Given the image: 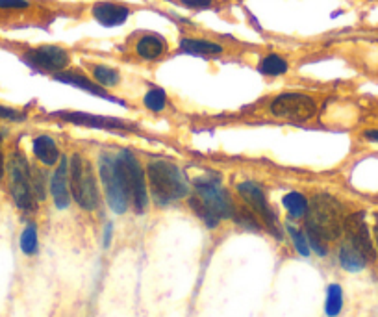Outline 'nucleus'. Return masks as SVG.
Masks as SVG:
<instances>
[{"label":"nucleus","mask_w":378,"mask_h":317,"mask_svg":"<svg viewBox=\"0 0 378 317\" xmlns=\"http://www.w3.org/2000/svg\"><path fill=\"white\" fill-rule=\"evenodd\" d=\"M24 114L23 111H19L17 108H10V106H2L0 104V119L2 121H12V123H19L24 121Z\"/></svg>","instance_id":"nucleus-31"},{"label":"nucleus","mask_w":378,"mask_h":317,"mask_svg":"<svg viewBox=\"0 0 378 317\" xmlns=\"http://www.w3.org/2000/svg\"><path fill=\"white\" fill-rule=\"evenodd\" d=\"M4 171H6V158H4V143H2V136H0V180L4 179Z\"/></svg>","instance_id":"nucleus-34"},{"label":"nucleus","mask_w":378,"mask_h":317,"mask_svg":"<svg viewBox=\"0 0 378 317\" xmlns=\"http://www.w3.org/2000/svg\"><path fill=\"white\" fill-rule=\"evenodd\" d=\"M28 0H0V10H28Z\"/></svg>","instance_id":"nucleus-33"},{"label":"nucleus","mask_w":378,"mask_h":317,"mask_svg":"<svg viewBox=\"0 0 378 317\" xmlns=\"http://www.w3.org/2000/svg\"><path fill=\"white\" fill-rule=\"evenodd\" d=\"M24 62L43 73H62L70 65V52L59 45H39L24 52Z\"/></svg>","instance_id":"nucleus-9"},{"label":"nucleus","mask_w":378,"mask_h":317,"mask_svg":"<svg viewBox=\"0 0 378 317\" xmlns=\"http://www.w3.org/2000/svg\"><path fill=\"white\" fill-rule=\"evenodd\" d=\"M180 51L184 54H191V56H200V58H216L221 56L225 48L219 43L208 39H198V37H182Z\"/></svg>","instance_id":"nucleus-17"},{"label":"nucleus","mask_w":378,"mask_h":317,"mask_svg":"<svg viewBox=\"0 0 378 317\" xmlns=\"http://www.w3.org/2000/svg\"><path fill=\"white\" fill-rule=\"evenodd\" d=\"M341 308H343V291H341V286L339 284H330L328 289H326V317H338Z\"/></svg>","instance_id":"nucleus-23"},{"label":"nucleus","mask_w":378,"mask_h":317,"mask_svg":"<svg viewBox=\"0 0 378 317\" xmlns=\"http://www.w3.org/2000/svg\"><path fill=\"white\" fill-rule=\"evenodd\" d=\"M91 15L97 23L106 26V28H115V26H122L129 21L132 10L121 2L100 0V2H95L93 8H91Z\"/></svg>","instance_id":"nucleus-13"},{"label":"nucleus","mask_w":378,"mask_h":317,"mask_svg":"<svg viewBox=\"0 0 378 317\" xmlns=\"http://www.w3.org/2000/svg\"><path fill=\"white\" fill-rule=\"evenodd\" d=\"M19 245H21V251H23L26 256H34L39 248V242H37V228H35L34 223L26 225V228L21 234V239H19Z\"/></svg>","instance_id":"nucleus-27"},{"label":"nucleus","mask_w":378,"mask_h":317,"mask_svg":"<svg viewBox=\"0 0 378 317\" xmlns=\"http://www.w3.org/2000/svg\"><path fill=\"white\" fill-rule=\"evenodd\" d=\"M30 180H32V190L37 201H45L47 199V182H45V174L39 169L30 167Z\"/></svg>","instance_id":"nucleus-28"},{"label":"nucleus","mask_w":378,"mask_h":317,"mask_svg":"<svg viewBox=\"0 0 378 317\" xmlns=\"http://www.w3.org/2000/svg\"><path fill=\"white\" fill-rule=\"evenodd\" d=\"M290 71V64H287V60L284 56H280V54H267V56H263L260 60V64H258V73L263 76H282L285 75Z\"/></svg>","instance_id":"nucleus-20"},{"label":"nucleus","mask_w":378,"mask_h":317,"mask_svg":"<svg viewBox=\"0 0 378 317\" xmlns=\"http://www.w3.org/2000/svg\"><path fill=\"white\" fill-rule=\"evenodd\" d=\"M117 162L121 165L126 185H129L130 201L138 214H145L149 206V180L145 176V169L141 167L140 160L129 150H122L117 156Z\"/></svg>","instance_id":"nucleus-7"},{"label":"nucleus","mask_w":378,"mask_h":317,"mask_svg":"<svg viewBox=\"0 0 378 317\" xmlns=\"http://www.w3.org/2000/svg\"><path fill=\"white\" fill-rule=\"evenodd\" d=\"M111 232H113V225H111V223H108L104 228V239H102V245H104V247H110Z\"/></svg>","instance_id":"nucleus-35"},{"label":"nucleus","mask_w":378,"mask_h":317,"mask_svg":"<svg viewBox=\"0 0 378 317\" xmlns=\"http://www.w3.org/2000/svg\"><path fill=\"white\" fill-rule=\"evenodd\" d=\"M147 180L151 185L152 199L158 206H167L171 202L187 197L189 188L184 174L175 163L154 160L147 165Z\"/></svg>","instance_id":"nucleus-1"},{"label":"nucleus","mask_w":378,"mask_h":317,"mask_svg":"<svg viewBox=\"0 0 378 317\" xmlns=\"http://www.w3.org/2000/svg\"><path fill=\"white\" fill-rule=\"evenodd\" d=\"M54 80L62 82V84H67V86L78 87V89H82V91L91 93V95H95V97L106 98V100H110V102L124 106V102H122L121 98L111 97V95H108V93L104 91V87L100 86V84L93 82L91 78H88V76L80 75V73H75V71L67 69V71H62V73H56V75H54Z\"/></svg>","instance_id":"nucleus-15"},{"label":"nucleus","mask_w":378,"mask_h":317,"mask_svg":"<svg viewBox=\"0 0 378 317\" xmlns=\"http://www.w3.org/2000/svg\"><path fill=\"white\" fill-rule=\"evenodd\" d=\"M50 195L58 210H65L70 204V191H69V160L62 158L56 165L53 179L48 182Z\"/></svg>","instance_id":"nucleus-14"},{"label":"nucleus","mask_w":378,"mask_h":317,"mask_svg":"<svg viewBox=\"0 0 378 317\" xmlns=\"http://www.w3.org/2000/svg\"><path fill=\"white\" fill-rule=\"evenodd\" d=\"M239 197L243 199L247 204L250 206V210L263 221V225L267 228L274 237H282L278 230V217L274 214V210L271 208V204L267 202V197H265V191L262 190V185H258L256 182H243V184L238 185Z\"/></svg>","instance_id":"nucleus-10"},{"label":"nucleus","mask_w":378,"mask_h":317,"mask_svg":"<svg viewBox=\"0 0 378 317\" xmlns=\"http://www.w3.org/2000/svg\"><path fill=\"white\" fill-rule=\"evenodd\" d=\"M134 51L145 62H158V60H162L169 52V45H167V41L162 35L143 34L140 39L135 41Z\"/></svg>","instance_id":"nucleus-16"},{"label":"nucleus","mask_w":378,"mask_h":317,"mask_svg":"<svg viewBox=\"0 0 378 317\" xmlns=\"http://www.w3.org/2000/svg\"><path fill=\"white\" fill-rule=\"evenodd\" d=\"M269 111L276 119L291 123H306L314 119L317 102L314 97L304 93H280L269 104Z\"/></svg>","instance_id":"nucleus-6"},{"label":"nucleus","mask_w":378,"mask_h":317,"mask_svg":"<svg viewBox=\"0 0 378 317\" xmlns=\"http://www.w3.org/2000/svg\"><path fill=\"white\" fill-rule=\"evenodd\" d=\"M363 138H366L367 141H375V143H378V130H367V132L363 134Z\"/></svg>","instance_id":"nucleus-36"},{"label":"nucleus","mask_w":378,"mask_h":317,"mask_svg":"<svg viewBox=\"0 0 378 317\" xmlns=\"http://www.w3.org/2000/svg\"><path fill=\"white\" fill-rule=\"evenodd\" d=\"M32 150H34L35 158L43 165H48V167L58 165L59 160H62L59 147L50 136H37V138H34V141H32Z\"/></svg>","instance_id":"nucleus-18"},{"label":"nucleus","mask_w":378,"mask_h":317,"mask_svg":"<svg viewBox=\"0 0 378 317\" xmlns=\"http://www.w3.org/2000/svg\"><path fill=\"white\" fill-rule=\"evenodd\" d=\"M143 104H145L147 110L154 111V114H160V111L165 110V106H167V95H165V91H163L162 87H151V89L145 93V97H143Z\"/></svg>","instance_id":"nucleus-25"},{"label":"nucleus","mask_w":378,"mask_h":317,"mask_svg":"<svg viewBox=\"0 0 378 317\" xmlns=\"http://www.w3.org/2000/svg\"><path fill=\"white\" fill-rule=\"evenodd\" d=\"M193 188H195V195L211 214H216L219 219H232L236 204L228 195V191L217 180L197 179L193 182Z\"/></svg>","instance_id":"nucleus-8"},{"label":"nucleus","mask_w":378,"mask_h":317,"mask_svg":"<svg viewBox=\"0 0 378 317\" xmlns=\"http://www.w3.org/2000/svg\"><path fill=\"white\" fill-rule=\"evenodd\" d=\"M100 180L104 185L106 201L110 204L111 212L119 215L124 214L130 206V193L117 158H111L108 154L100 158Z\"/></svg>","instance_id":"nucleus-5"},{"label":"nucleus","mask_w":378,"mask_h":317,"mask_svg":"<svg viewBox=\"0 0 378 317\" xmlns=\"http://www.w3.org/2000/svg\"><path fill=\"white\" fill-rule=\"evenodd\" d=\"M304 234H306V237H308L310 248H314L317 256H326V254H328V247H326V243L328 242H326L325 237L321 236L319 232H315L314 228L306 226V228H304Z\"/></svg>","instance_id":"nucleus-30"},{"label":"nucleus","mask_w":378,"mask_h":317,"mask_svg":"<svg viewBox=\"0 0 378 317\" xmlns=\"http://www.w3.org/2000/svg\"><path fill=\"white\" fill-rule=\"evenodd\" d=\"M343 230L345 236H347V242H349L367 262H372L375 256H377V253H375L371 234H369V228H367L366 215L361 214V212L347 215L343 219Z\"/></svg>","instance_id":"nucleus-11"},{"label":"nucleus","mask_w":378,"mask_h":317,"mask_svg":"<svg viewBox=\"0 0 378 317\" xmlns=\"http://www.w3.org/2000/svg\"><path fill=\"white\" fill-rule=\"evenodd\" d=\"M69 191L70 197L82 210H95L99 206V185L95 176L93 165L86 156L73 154L69 162Z\"/></svg>","instance_id":"nucleus-2"},{"label":"nucleus","mask_w":378,"mask_h":317,"mask_svg":"<svg viewBox=\"0 0 378 317\" xmlns=\"http://www.w3.org/2000/svg\"><path fill=\"white\" fill-rule=\"evenodd\" d=\"M343 214L341 204L330 195H315L308 204L306 225L319 232L326 242H334L343 232Z\"/></svg>","instance_id":"nucleus-3"},{"label":"nucleus","mask_w":378,"mask_h":317,"mask_svg":"<svg viewBox=\"0 0 378 317\" xmlns=\"http://www.w3.org/2000/svg\"><path fill=\"white\" fill-rule=\"evenodd\" d=\"M284 202V208L290 212V215L293 219H301L306 215L308 212V199L303 195V193H299V191H291L287 195L282 199Z\"/></svg>","instance_id":"nucleus-21"},{"label":"nucleus","mask_w":378,"mask_h":317,"mask_svg":"<svg viewBox=\"0 0 378 317\" xmlns=\"http://www.w3.org/2000/svg\"><path fill=\"white\" fill-rule=\"evenodd\" d=\"M8 179H10V195H12L15 206L26 214L35 212L37 199L32 190L30 165L21 150H15L8 162Z\"/></svg>","instance_id":"nucleus-4"},{"label":"nucleus","mask_w":378,"mask_h":317,"mask_svg":"<svg viewBox=\"0 0 378 317\" xmlns=\"http://www.w3.org/2000/svg\"><path fill=\"white\" fill-rule=\"evenodd\" d=\"M339 264H341L345 271L358 273L367 266V260L349 242H345L339 248Z\"/></svg>","instance_id":"nucleus-19"},{"label":"nucleus","mask_w":378,"mask_h":317,"mask_svg":"<svg viewBox=\"0 0 378 317\" xmlns=\"http://www.w3.org/2000/svg\"><path fill=\"white\" fill-rule=\"evenodd\" d=\"M232 219H236V223H238L239 226L247 228V230H252V232L262 230V223H260L258 215L254 214L250 208H236Z\"/></svg>","instance_id":"nucleus-26"},{"label":"nucleus","mask_w":378,"mask_h":317,"mask_svg":"<svg viewBox=\"0 0 378 317\" xmlns=\"http://www.w3.org/2000/svg\"><path fill=\"white\" fill-rule=\"evenodd\" d=\"M187 204H189V208L193 210V214L197 215L198 219L202 221L204 225L208 226V228H216L217 225H219V217H217L216 214H211L208 208L204 206L202 202H200V199H198L197 195H191L189 199H187Z\"/></svg>","instance_id":"nucleus-24"},{"label":"nucleus","mask_w":378,"mask_h":317,"mask_svg":"<svg viewBox=\"0 0 378 317\" xmlns=\"http://www.w3.org/2000/svg\"><path fill=\"white\" fill-rule=\"evenodd\" d=\"M53 117H58L65 123H73L78 127L97 128V130H135V125L115 117H100L91 114H82V111H54Z\"/></svg>","instance_id":"nucleus-12"},{"label":"nucleus","mask_w":378,"mask_h":317,"mask_svg":"<svg viewBox=\"0 0 378 317\" xmlns=\"http://www.w3.org/2000/svg\"><path fill=\"white\" fill-rule=\"evenodd\" d=\"M180 4L191 10H209L216 4V0H180Z\"/></svg>","instance_id":"nucleus-32"},{"label":"nucleus","mask_w":378,"mask_h":317,"mask_svg":"<svg viewBox=\"0 0 378 317\" xmlns=\"http://www.w3.org/2000/svg\"><path fill=\"white\" fill-rule=\"evenodd\" d=\"M287 232H290V236H291V239H293V245H295V248H297V253L301 254V256H304V258H308L310 251H312V248H310V243H308V237H306V234L291 225H287Z\"/></svg>","instance_id":"nucleus-29"},{"label":"nucleus","mask_w":378,"mask_h":317,"mask_svg":"<svg viewBox=\"0 0 378 317\" xmlns=\"http://www.w3.org/2000/svg\"><path fill=\"white\" fill-rule=\"evenodd\" d=\"M91 73H93V80L102 87H115L121 84L119 71L113 69V67H108V65H91Z\"/></svg>","instance_id":"nucleus-22"}]
</instances>
